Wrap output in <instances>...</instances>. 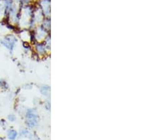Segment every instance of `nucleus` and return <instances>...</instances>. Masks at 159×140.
<instances>
[{"label":"nucleus","instance_id":"f03ea898","mask_svg":"<svg viewBox=\"0 0 159 140\" xmlns=\"http://www.w3.org/2000/svg\"><path fill=\"white\" fill-rule=\"evenodd\" d=\"M26 123L30 128H33L38 123L37 116L32 111H28L26 113Z\"/></svg>","mask_w":159,"mask_h":140},{"label":"nucleus","instance_id":"39448f33","mask_svg":"<svg viewBox=\"0 0 159 140\" xmlns=\"http://www.w3.org/2000/svg\"><path fill=\"white\" fill-rule=\"evenodd\" d=\"M8 120L10 122H15L16 120V117L14 114H10L8 115Z\"/></svg>","mask_w":159,"mask_h":140},{"label":"nucleus","instance_id":"f257e3e1","mask_svg":"<svg viewBox=\"0 0 159 140\" xmlns=\"http://www.w3.org/2000/svg\"><path fill=\"white\" fill-rule=\"evenodd\" d=\"M16 38L13 35H6V36L1 40V42H0L2 45H3L5 48H7V50H9L10 51H12L14 50L15 45H16Z\"/></svg>","mask_w":159,"mask_h":140},{"label":"nucleus","instance_id":"20e7f679","mask_svg":"<svg viewBox=\"0 0 159 140\" xmlns=\"http://www.w3.org/2000/svg\"><path fill=\"white\" fill-rule=\"evenodd\" d=\"M8 87V85H7V81L4 79H0V88H5L6 89Z\"/></svg>","mask_w":159,"mask_h":140},{"label":"nucleus","instance_id":"7ed1b4c3","mask_svg":"<svg viewBox=\"0 0 159 140\" xmlns=\"http://www.w3.org/2000/svg\"><path fill=\"white\" fill-rule=\"evenodd\" d=\"M18 137V132L14 129H10L7 132V137L10 140H15Z\"/></svg>","mask_w":159,"mask_h":140}]
</instances>
